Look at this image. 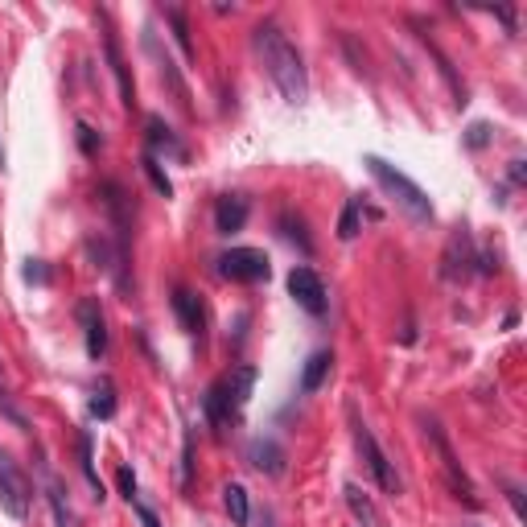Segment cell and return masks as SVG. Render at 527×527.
<instances>
[{
	"label": "cell",
	"instance_id": "obj_9",
	"mask_svg": "<svg viewBox=\"0 0 527 527\" xmlns=\"http://www.w3.org/2000/svg\"><path fill=\"white\" fill-rule=\"evenodd\" d=\"M79 322H83V334H87V355L103 359V350H108V322H103V309H99L95 297L79 301Z\"/></svg>",
	"mask_w": 527,
	"mask_h": 527
},
{
	"label": "cell",
	"instance_id": "obj_10",
	"mask_svg": "<svg viewBox=\"0 0 527 527\" xmlns=\"http://www.w3.org/2000/svg\"><path fill=\"white\" fill-rule=\"evenodd\" d=\"M252 388H256V367H235L227 379H219V392H223V404H227L231 420L243 412V404H248Z\"/></svg>",
	"mask_w": 527,
	"mask_h": 527
},
{
	"label": "cell",
	"instance_id": "obj_13",
	"mask_svg": "<svg viewBox=\"0 0 527 527\" xmlns=\"http://www.w3.org/2000/svg\"><path fill=\"white\" fill-rule=\"evenodd\" d=\"M248 458H252V466H256L260 474H280V470H285V449H280L276 441H268V437H264V441L256 437V441L248 445Z\"/></svg>",
	"mask_w": 527,
	"mask_h": 527
},
{
	"label": "cell",
	"instance_id": "obj_7",
	"mask_svg": "<svg viewBox=\"0 0 527 527\" xmlns=\"http://www.w3.org/2000/svg\"><path fill=\"white\" fill-rule=\"evenodd\" d=\"M219 272L227 280H243V285H256V280H268L272 276V264L260 248H231L219 256Z\"/></svg>",
	"mask_w": 527,
	"mask_h": 527
},
{
	"label": "cell",
	"instance_id": "obj_19",
	"mask_svg": "<svg viewBox=\"0 0 527 527\" xmlns=\"http://www.w3.org/2000/svg\"><path fill=\"white\" fill-rule=\"evenodd\" d=\"M149 145L153 153H169V157H186V149L178 145V136H173L157 116H149Z\"/></svg>",
	"mask_w": 527,
	"mask_h": 527
},
{
	"label": "cell",
	"instance_id": "obj_11",
	"mask_svg": "<svg viewBox=\"0 0 527 527\" xmlns=\"http://www.w3.org/2000/svg\"><path fill=\"white\" fill-rule=\"evenodd\" d=\"M173 313H178V322H182L186 334L202 338V330H206V309H202L198 293H190V289H173Z\"/></svg>",
	"mask_w": 527,
	"mask_h": 527
},
{
	"label": "cell",
	"instance_id": "obj_18",
	"mask_svg": "<svg viewBox=\"0 0 527 527\" xmlns=\"http://www.w3.org/2000/svg\"><path fill=\"white\" fill-rule=\"evenodd\" d=\"M346 507L355 511V519H363V527H383V519H379V511H375V503L363 495V490H359L355 482H346Z\"/></svg>",
	"mask_w": 527,
	"mask_h": 527
},
{
	"label": "cell",
	"instance_id": "obj_6",
	"mask_svg": "<svg viewBox=\"0 0 527 527\" xmlns=\"http://www.w3.org/2000/svg\"><path fill=\"white\" fill-rule=\"evenodd\" d=\"M478 264H482V256H478V248H474L470 231H466V227H458V231L449 235V243H445L441 276H445V280H453V285H462V280H470V276L478 272Z\"/></svg>",
	"mask_w": 527,
	"mask_h": 527
},
{
	"label": "cell",
	"instance_id": "obj_20",
	"mask_svg": "<svg viewBox=\"0 0 527 527\" xmlns=\"http://www.w3.org/2000/svg\"><path fill=\"white\" fill-rule=\"evenodd\" d=\"M161 13H165V21L173 25V38H178V46L186 50V58H194V42H190V25H186V13H182V9H173V5H169V9H161Z\"/></svg>",
	"mask_w": 527,
	"mask_h": 527
},
{
	"label": "cell",
	"instance_id": "obj_28",
	"mask_svg": "<svg viewBox=\"0 0 527 527\" xmlns=\"http://www.w3.org/2000/svg\"><path fill=\"white\" fill-rule=\"evenodd\" d=\"M507 499H511V507H515V519H523V490L507 482Z\"/></svg>",
	"mask_w": 527,
	"mask_h": 527
},
{
	"label": "cell",
	"instance_id": "obj_30",
	"mask_svg": "<svg viewBox=\"0 0 527 527\" xmlns=\"http://www.w3.org/2000/svg\"><path fill=\"white\" fill-rule=\"evenodd\" d=\"M25 280H38V285H46V268L42 264H29L25 268Z\"/></svg>",
	"mask_w": 527,
	"mask_h": 527
},
{
	"label": "cell",
	"instance_id": "obj_4",
	"mask_svg": "<svg viewBox=\"0 0 527 527\" xmlns=\"http://www.w3.org/2000/svg\"><path fill=\"white\" fill-rule=\"evenodd\" d=\"M420 425H425V437H429V445L437 449V458H441V470H445V478H449V486H453V495H458V499H466L470 507H478L474 482L466 478V470H462V462H458V453H453V445H449V437L441 433V425H437L433 416H420Z\"/></svg>",
	"mask_w": 527,
	"mask_h": 527
},
{
	"label": "cell",
	"instance_id": "obj_15",
	"mask_svg": "<svg viewBox=\"0 0 527 527\" xmlns=\"http://www.w3.org/2000/svg\"><path fill=\"white\" fill-rule=\"evenodd\" d=\"M103 46H108L112 75H116V83H120V103H124V108H132V75H128V66H124V54H120V42H116L112 29H108V38H103Z\"/></svg>",
	"mask_w": 527,
	"mask_h": 527
},
{
	"label": "cell",
	"instance_id": "obj_21",
	"mask_svg": "<svg viewBox=\"0 0 527 527\" xmlns=\"http://www.w3.org/2000/svg\"><path fill=\"white\" fill-rule=\"evenodd\" d=\"M359 215H363V202L350 198V202L342 206V219H338V239H355V235H359Z\"/></svg>",
	"mask_w": 527,
	"mask_h": 527
},
{
	"label": "cell",
	"instance_id": "obj_17",
	"mask_svg": "<svg viewBox=\"0 0 527 527\" xmlns=\"http://www.w3.org/2000/svg\"><path fill=\"white\" fill-rule=\"evenodd\" d=\"M223 507H227V515H231L235 527H248L252 503H248V490H243L239 482H227V486H223Z\"/></svg>",
	"mask_w": 527,
	"mask_h": 527
},
{
	"label": "cell",
	"instance_id": "obj_24",
	"mask_svg": "<svg viewBox=\"0 0 527 527\" xmlns=\"http://www.w3.org/2000/svg\"><path fill=\"white\" fill-rule=\"evenodd\" d=\"M79 458H83V474H87V482L95 486V499H103V482H99V474H95V462H91V437H87V433L79 437Z\"/></svg>",
	"mask_w": 527,
	"mask_h": 527
},
{
	"label": "cell",
	"instance_id": "obj_12",
	"mask_svg": "<svg viewBox=\"0 0 527 527\" xmlns=\"http://www.w3.org/2000/svg\"><path fill=\"white\" fill-rule=\"evenodd\" d=\"M243 223H248V198L223 194L219 206H215V231L219 235H235V231H243Z\"/></svg>",
	"mask_w": 527,
	"mask_h": 527
},
{
	"label": "cell",
	"instance_id": "obj_23",
	"mask_svg": "<svg viewBox=\"0 0 527 527\" xmlns=\"http://www.w3.org/2000/svg\"><path fill=\"white\" fill-rule=\"evenodd\" d=\"M91 416H99V420L116 416V396H112V383H99V388H95V396H91Z\"/></svg>",
	"mask_w": 527,
	"mask_h": 527
},
{
	"label": "cell",
	"instance_id": "obj_31",
	"mask_svg": "<svg viewBox=\"0 0 527 527\" xmlns=\"http://www.w3.org/2000/svg\"><path fill=\"white\" fill-rule=\"evenodd\" d=\"M79 132H83V136H79V140H83V149H87V153H95V132H91L87 124H83Z\"/></svg>",
	"mask_w": 527,
	"mask_h": 527
},
{
	"label": "cell",
	"instance_id": "obj_1",
	"mask_svg": "<svg viewBox=\"0 0 527 527\" xmlns=\"http://www.w3.org/2000/svg\"><path fill=\"white\" fill-rule=\"evenodd\" d=\"M252 46H256V54H260V62L268 70V79L276 83V91L285 95L289 103H305V95H309L305 62H301L297 46L285 38V33H280L272 21H264V25L252 29Z\"/></svg>",
	"mask_w": 527,
	"mask_h": 527
},
{
	"label": "cell",
	"instance_id": "obj_5",
	"mask_svg": "<svg viewBox=\"0 0 527 527\" xmlns=\"http://www.w3.org/2000/svg\"><path fill=\"white\" fill-rule=\"evenodd\" d=\"M33 503V482L25 478V470L0 449V507H5L13 519H25Z\"/></svg>",
	"mask_w": 527,
	"mask_h": 527
},
{
	"label": "cell",
	"instance_id": "obj_2",
	"mask_svg": "<svg viewBox=\"0 0 527 527\" xmlns=\"http://www.w3.org/2000/svg\"><path fill=\"white\" fill-rule=\"evenodd\" d=\"M363 165L371 169V178L400 202V210H404L408 219H416V223H429V219H433V202H429V194L420 190V186L408 178V173H400L396 165H388L383 157H367Z\"/></svg>",
	"mask_w": 527,
	"mask_h": 527
},
{
	"label": "cell",
	"instance_id": "obj_3",
	"mask_svg": "<svg viewBox=\"0 0 527 527\" xmlns=\"http://www.w3.org/2000/svg\"><path fill=\"white\" fill-rule=\"evenodd\" d=\"M350 437H355V449H359V458L367 462V474L375 478V486L383 490V495H400L404 482H400V474H396L392 458L383 453V445H379V441H375V433L367 429V420H359V412H355V408H350Z\"/></svg>",
	"mask_w": 527,
	"mask_h": 527
},
{
	"label": "cell",
	"instance_id": "obj_29",
	"mask_svg": "<svg viewBox=\"0 0 527 527\" xmlns=\"http://www.w3.org/2000/svg\"><path fill=\"white\" fill-rule=\"evenodd\" d=\"M132 507H136V515H140V523H145V527H161V519H157V515H153L145 503H132Z\"/></svg>",
	"mask_w": 527,
	"mask_h": 527
},
{
	"label": "cell",
	"instance_id": "obj_8",
	"mask_svg": "<svg viewBox=\"0 0 527 527\" xmlns=\"http://www.w3.org/2000/svg\"><path fill=\"white\" fill-rule=\"evenodd\" d=\"M289 293H293V301L305 309V313H313V318H322L326 313V285H322V276L313 272V268H293L289 272Z\"/></svg>",
	"mask_w": 527,
	"mask_h": 527
},
{
	"label": "cell",
	"instance_id": "obj_32",
	"mask_svg": "<svg viewBox=\"0 0 527 527\" xmlns=\"http://www.w3.org/2000/svg\"><path fill=\"white\" fill-rule=\"evenodd\" d=\"M260 527H276V519H272V511H264V523Z\"/></svg>",
	"mask_w": 527,
	"mask_h": 527
},
{
	"label": "cell",
	"instance_id": "obj_14",
	"mask_svg": "<svg viewBox=\"0 0 527 527\" xmlns=\"http://www.w3.org/2000/svg\"><path fill=\"white\" fill-rule=\"evenodd\" d=\"M46 503L54 511V527H75V511H70V499H66V486L46 470Z\"/></svg>",
	"mask_w": 527,
	"mask_h": 527
},
{
	"label": "cell",
	"instance_id": "obj_26",
	"mask_svg": "<svg viewBox=\"0 0 527 527\" xmlns=\"http://www.w3.org/2000/svg\"><path fill=\"white\" fill-rule=\"evenodd\" d=\"M490 140V124H470V132H466V145L470 149H482Z\"/></svg>",
	"mask_w": 527,
	"mask_h": 527
},
{
	"label": "cell",
	"instance_id": "obj_25",
	"mask_svg": "<svg viewBox=\"0 0 527 527\" xmlns=\"http://www.w3.org/2000/svg\"><path fill=\"white\" fill-rule=\"evenodd\" d=\"M145 173H149V182H153V186H157V190H161V194H165V198H169V194H173V186H169V178H165V169H161V165H157V157H153V153H149V157H145Z\"/></svg>",
	"mask_w": 527,
	"mask_h": 527
},
{
	"label": "cell",
	"instance_id": "obj_22",
	"mask_svg": "<svg viewBox=\"0 0 527 527\" xmlns=\"http://www.w3.org/2000/svg\"><path fill=\"white\" fill-rule=\"evenodd\" d=\"M0 416L9 420L13 429H29V420H25V412L17 408V400H13V392L5 388V379H0Z\"/></svg>",
	"mask_w": 527,
	"mask_h": 527
},
{
	"label": "cell",
	"instance_id": "obj_16",
	"mask_svg": "<svg viewBox=\"0 0 527 527\" xmlns=\"http://www.w3.org/2000/svg\"><path fill=\"white\" fill-rule=\"evenodd\" d=\"M330 371H334V355H330V350H318V355H309V363H305V371H301V392H318Z\"/></svg>",
	"mask_w": 527,
	"mask_h": 527
},
{
	"label": "cell",
	"instance_id": "obj_27",
	"mask_svg": "<svg viewBox=\"0 0 527 527\" xmlns=\"http://www.w3.org/2000/svg\"><path fill=\"white\" fill-rule=\"evenodd\" d=\"M116 478H120L124 499H128V503H136V478H132V470H128V466H120V474H116Z\"/></svg>",
	"mask_w": 527,
	"mask_h": 527
}]
</instances>
